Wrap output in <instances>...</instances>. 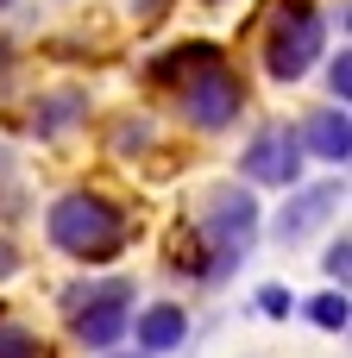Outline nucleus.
<instances>
[{"mask_svg":"<svg viewBox=\"0 0 352 358\" xmlns=\"http://www.w3.org/2000/svg\"><path fill=\"white\" fill-rule=\"evenodd\" d=\"M315 50H321V13H315L309 0L283 6L277 25H271V50H265L271 76H277V82H296V76L315 63Z\"/></svg>","mask_w":352,"mask_h":358,"instance_id":"nucleus-3","label":"nucleus"},{"mask_svg":"<svg viewBox=\"0 0 352 358\" xmlns=\"http://www.w3.org/2000/svg\"><path fill=\"white\" fill-rule=\"evenodd\" d=\"M126 315H132V289L126 283H101V289H88V302H76V340L107 352L126 334Z\"/></svg>","mask_w":352,"mask_h":358,"instance_id":"nucleus-5","label":"nucleus"},{"mask_svg":"<svg viewBox=\"0 0 352 358\" xmlns=\"http://www.w3.org/2000/svg\"><path fill=\"white\" fill-rule=\"evenodd\" d=\"M346 258H352V252H346V239H340V245L328 252V277H340V283H346Z\"/></svg>","mask_w":352,"mask_h":358,"instance_id":"nucleus-15","label":"nucleus"},{"mask_svg":"<svg viewBox=\"0 0 352 358\" xmlns=\"http://www.w3.org/2000/svg\"><path fill=\"white\" fill-rule=\"evenodd\" d=\"M183 340H189V315H183V308L157 302V308L139 315V346H145V352H170V346H183Z\"/></svg>","mask_w":352,"mask_h":358,"instance_id":"nucleus-8","label":"nucleus"},{"mask_svg":"<svg viewBox=\"0 0 352 358\" xmlns=\"http://www.w3.org/2000/svg\"><path fill=\"white\" fill-rule=\"evenodd\" d=\"M50 239H57L63 252H76V258H113L120 239H126V227H120V208H113V201L76 189V195H63V201L50 208Z\"/></svg>","mask_w":352,"mask_h":358,"instance_id":"nucleus-1","label":"nucleus"},{"mask_svg":"<svg viewBox=\"0 0 352 358\" xmlns=\"http://www.w3.org/2000/svg\"><path fill=\"white\" fill-rule=\"evenodd\" d=\"M309 315H315V327L340 334V327H346V296H315V302H309Z\"/></svg>","mask_w":352,"mask_h":358,"instance_id":"nucleus-10","label":"nucleus"},{"mask_svg":"<svg viewBox=\"0 0 352 358\" xmlns=\"http://www.w3.org/2000/svg\"><path fill=\"white\" fill-rule=\"evenodd\" d=\"M139 358H145V352H139Z\"/></svg>","mask_w":352,"mask_h":358,"instance_id":"nucleus-17","label":"nucleus"},{"mask_svg":"<svg viewBox=\"0 0 352 358\" xmlns=\"http://www.w3.org/2000/svg\"><path fill=\"white\" fill-rule=\"evenodd\" d=\"M346 82H352V63H346V50H340V57H334V69H328V88L340 94V107H346V94H352Z\"/></svg>","mask_w":352,"mask_h":358,"instance_id":"nucleus-13","label":"nucleus"},{"mask_svg":"<svg viewBox=\"0 0 352 358\" xmlns=\"http://www.w3.org/2000/svg\"><path fill=\"white\" fill-rule=\"evenodd\" d=\"M239 170H246L252 182H277V189H290V182L302 176V145H296V132H258V138L246 145Z\"/></svg>","mask_w":352,"mask_h":358,"instance_id":"nucleus-6","label":"nucleus"},{"mask_svg":"<svg viewBox=\"0 0 352 358\" xmlns=\"http://www.w3.org/2000/svg\"><path fill=\"white\" fill-rule=\"evenodd\" d=\"M6 271H13V252H6V245H0V277H6Z\"/></svg>","mask_w":352,"mask_h":358,"instance_id":"nucleus-16","label":"nucleus"},{"mask_svg":"<svg viewBox=\"0 0 352 358\" xmlns=\"http://www.w3.org/2000/svg\"><path fill=\"white\" fill-rule=\"evenodd\" d=\"M69 113H82V94H57V101H50V107H44V113H38V132H44V138H50V132H57V126H63V120H69Z\"/></svg>","mask_w":352,"mask_h":358,"instance_id":"nucleus-11","label":"nucleus"},{"mask_svg":"<svg viewBox=\"0 0 352 358\" xmlns=\"http://www.w3.org/2000/svg\"><path fill=\"white\" fill-rule=\"evenodd\" d=\"M183 107H189V120H195V126H208V132H214V126L239 120L246 88H239V76H227V69H220V57H208V63H202V76H189Z\"/></svg>","mask_w":352,"mask_h":358,"instance_id":"nucleus-4","label":"nucleus"},{"mask_svg":"<svg viewBox=\"0 0 352 358\" xmlns=\"http://www.w3.org/2000/svg\"><path fill=\"white\" fill-rule=\"evenodd\" d=\"M0 358H44V352L25 327H0Z\"/></svg>","mask_w":352,"mask_h":358,"instance_id":"nucleus-12","label":"nucleus"},{"mask_svg":"<svg viewBox=\"0 0 352 358\" xmlns=\"http://www.w3.org/2000/svg\"><path fill=\"white\" fill-rule=\"evenodd\" d=\"M258 308H265V315H290V296H283V289H265Z\"/></svg>","mask_w":352,"mask_h":358,"instance_id":"nucleus-14","label":"nucleus"},{"mask_svg":"<svg viewBox=\"0 0 352 358\" xmlns=\"http://www.w3.org/2000/svg\"><path fill=\"white\" fill-rule=\"evenodd\" d=\"M334 201H340V182H315V189H302L296 201H283V214H277V239H283V245L309 239V233L334 214Z\"/></svg>","mask_w":352,"mask_h":358,"instance_id":"nucleus-7","label":"nucleus"},{"mask_svg":"<svg viewBox=\"0 0 352 358\" xmlns=\"http://www.w3.org/2000/svg\"><path fill=\"white\" fill-rule=\"evenodd\" d=\"M309 151L328 157V164H346V107H340V113L328 107V113L309 120Z\"/></svg>","mask_w":352,"mask_h":358,"instance_id":"nucleus-9","label":"nucleus"},{"mask_svg":"<svg viewBox=\"0 0 352 358\" xmlns=\"http://www.w3.org/2000/svg\"><path fill=\"white\" fill-rule=\"evenodd\" d=\"M252 233H258V201H252L246 189H214V195H208V239H214V264H208L202 277H208V283H220V277L246 258Z\"/></svg>","mask_w":352,"mask_h":358,"instance_id":"nucleus-2","label":"nucleus"}]
</instances>
